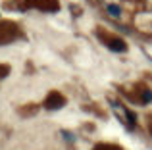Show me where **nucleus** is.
Here are the masks:
<instances>
[{"mask_svg": "<svg viewBox=\"0 0 152 150\" xmlns=\"http://www.w3.org/2000/svg\"><path fill=\"white\" fill-rule=\"evenodd\" d=\"M64 104H66V98L58 92H50L45 100V108H48V110H60Z\"/></svg>", "mask_w": 152, "mask_h": 150, "instance_id": "3", "label": "nucleus"}, {"mask_svg": "<svg viewBox=\"0 0 152 150\" xmlns=\"http://www.w3.org/2000/svg\"><path fill=\"white\" fill-rule=\"evenodd\" d=\"M19 39V29L14 21H0V46L10 44Z\"/></svg>", "mask_w": 152, "mask_h": 150, "instance_id": "1", "label": "nucleus"}, {"mask_svg": "<svg viewBox=\"0 0 152 150\" xmlns=\"http://www.w3.org/2000/svg\"><path fill=\"white\" fill-rule=\"evenodd\" d=\"M125 116H127V119H129V123H131V125H135V121H137V119H135V114H133V112H129V110H125Z\"/></svg>", "mask_w": 152, "mask_h": 150, "instance_id": "9", "label": "nucleus"}, {"mask_svg": "<svg viewBox=\"0 0 152 150\" xmlns=\"http://www.w3.org/2000/svg\"><path fill=\"white\" fill-rule=\"evenodd\" d=\"M27 6L37 8V10H42V12H58L60 4L58 0H29Z\"/></svg>", "mask_w": 152, "mask_h": 150, "instance_id": "2", "label": "nucleus"}, {"mask_svg": "<svg viewBox=\"0 0 152 150\" xmlns=\"http://www.w3.org/2000/svg\"><path fill=\"white\" fill-rule=\"evenodd\" d=\"M142 102H152V90H142Z\"/></svg>", "mask_w": 152, "mask_h": 150, "instance_id": "7", "label": "nucleus"}, {"mask_svg": "<svg viewBox=\"0 0 152 150\" xmlns=\"http://www.w3.org/2000/svg\"><path fill=\"white\" fill-rule=\"evenodd\" d=\"M108 14L114 15V17H118V15L121 14V10H119V6H115V4H110V6H108Z\"/></svg>", "mask_w": 152, "mask_h": 150, "instance_id": "5", "label": "nucleus"}, {"mask_svg": "<svg viewBox=\"0 0 152 150\" xmlns=\"http://www.w3.org/2000/svg\"><path fill=\"white\" fill-rule=\"evenodd\" d=\"M108 48L114 50V52H125V50H127V44L121 41V39H112V41L108 42Z\"/></svg>", "mask_w": 152, "mask_h": 150, "instance_id": "4", "label": "nucleus"}, {"mask_svg": "<svg viewBox=\"0 0 152 150\" xmlns=\"http://www.w3.org/2000/svg\"><path fill=\"white\" fill-rule=\"evenodd\" d=\"M8 73H10V66H6V64H0V79H2V77H6Z\"/></svg>", "mask_w": 152, "mask_h": 150, "instance_id": "6", "label": "nucleus"}, {"mask_svg": "<svg viewBox=\"0 0 152 150\" xmlns=\"http://www.w3.org/2000/svg\"><path fill=\"white\" fill-rule=\"evenodd\" d=\"M94 150H121V148H118V146H110V144H100V146H96Z\"/></svg>", "mask_w": 152, "mask_h": 150, "instance_id": "8", "label": "nucleus"}]
</instances>
